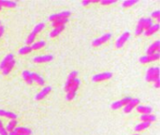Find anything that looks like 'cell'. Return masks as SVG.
<instances>
[{"label": "cell", "instance_id": "obj_39", "mask_svg": "<svg viewBox=\"0 0 160 135\" xmlns=\"http://www.w3.org/2000/svg\"><path fill=\"white\" fill-rule=\"evenodd\" d=\"M8 135H26V134H23V133H18V132H10Z\"/></svg>", "mask_w": 160, "mask_h": 135}, {"label": "cell", "instance_id": "obj_32", "mask_svg": "<svg viewBox=\"0 0 160 135\" xmlns=\"http://www.w3.org/2000/svg\"><path fill=\"white\" fill-rule=\"evenodd\" d=\"M35 39H36V36L34 35V34L30 33V35H29L28 38H27L26 43H27L28 45H32V44H33V41H34V40H35Z\"/></svg>", "mask_w": 160, "mask_h": 135}, {"label": "cell", "instance_id": "obj_16", "mask_svg": "<svg viewBox=\"0 0 160 135\" xmlns=\"http://www.w3.org/2000/svg\"><path fill=\"white\" fill-rule=\"evenodd\" d=\"M137 111L139 113H141V115H151L152 108L148 106H141V105H139V106H137Z\"/></svg>", "mask_w": 160, "mask_h": 135}, {"label": "cell", "instance_id": "obj_42", "mask_svg": "<svg viewBox=\"0 0 160 135\" xmlns=\"http://www.w3.org/2000/svg\"><path fill=\"white\" fill-rule=\"evenodd\" d=\"M1 8H2V7H1V5H0V10H1Z\"/></svg>", "mask_w": 160, "mask_h": 135}, {"label": "cell", "instance_id": "obj_24", "mask_svg": "<svg viewBox=\"0 0 160 135\" xmlns=\"http://www.w3.org/2000/svg\"><path fill=\"white\" fill-rule=\"evenodd\" d=\"M0 5L1 7L5 8H15L16 7V2L14 1H7V0H0Z\"/></svg>", "mask_w": 160, "mask_h": 135}, {"label": "cell", "instance_id": "obj_13", "mask_svg": "<svg viewBox=\"0 0 160 135\" xmlns=\"http://www.w3.org/2000/svg\"><path fill=\"white\" fill-rule=\"evenodd\" d=\"M11 60H13V54H8V56H6V57L3 59V61L1 62V64H0V70H4L6 68V66L10 63Z\"/></svg>", "mask_w": 160, "mask_h": 135}, {"label": "cell", "instance_id": "obj_19", "mask_svg": "<svg viewBox=\"0 0 160 135\" xmlns=\"http://www.w3.org/2000/svg\"><path fill=\"white\" fill-rule=\"evenodd\" d=\"M23 78L25 81V83H27L28 84H33V80H32V77H31V72L28 70H24L23 71Z\"/></svg>", "mask_w": 160, "mask_h": 135}, {"label": "cell", "instance_id": "obj_8", "mask_svg": "<svg viewBox=\"0 0 160 135\" xmlns=\"http://www.w3.org/2000/svg\"><path fill=\"white\" fill-rule=\"evenodd\" d=\"M159 49H160V41L157 40L147 50V56H152V54H154L155 53H159Z\"/></svg>", "mask_w": 160, "mask_h": 135}, {"label": "cell", "instance_id": "obj_44", "mask_svg": "<svg viewBox=\"0 0 160 135\" xmlns=\"http://www.w3.org/2000/svg\"><path fill=\"white\" fill-rule=\"evenodd\" d=\"M0 24H1V22H0Z\"/></svg>", "mask_w": 160, "mask_h": 135}, {"label": "cell", "instance_id": "obj_43", "mask_svg": "<svg viewBox=\"0 0 160 135\" xmlns=\"http://www.w3.org/2000/svg\"><path fill=\"white\" fill-rule=\"evenodd\" d=\"M134 135H139V134H134Z\"/></svg>", "mask_w": 160, "mask_h": 135}, {"label": "cell", "instance_id": "obj_3", "mask_svg": "<svg viewBox=\"0 0 160 135\" xmlns=\"http://www.w3.org/2000/svg\"><path fill=\"white\" fill-rule=\"evenodd\" d=\"M131 100H132L131 98H129V97H126V98H125L123 100H118V101H116V102H113L112 104V110H117V109H119V108L123 107V106H125V105L127 104Z\"/></svg>", "mask_w": 160, "mask_h": 135}, {"label": "cell", "instance_id": "obj_23", "mask_svg": "<svg viewBox=\"0 0 160 135\" xmlns=\"http://www.w3.org/2000/svg\"><path fill=\"white\" fill-rule=\"evenodd\" d=\"M69 22V19L67 18H61V19H56L53 21V26L56 27V26H61V25H64L65 24H66Z\"/></svg>", "mask_w": 160, "mask_h": 135}, {"label": "cell", "instance_id": "obj_41", "mask_svg": "<svg viewBox=\"0 0 160 135\" xmlns=\"http://www.w3.org/2000/svg\"><path fill=\"white\" fill-rule=\"evenodd\" d=\"M82 4L83 6H87V5H89V4H92V3H91V1H82Z\"/></svg>", "mask_w": 160, "mask_h": 135}, {"label": "cell", "instance_id": "obj_27", "mask_svg": "<svg viewBox=\"0 0 160 135\" xmlns=\"http://www.w3.org/2000/svg\"><path fill=\"white\" fill-rule=\"evenodd\" d=\"M44 45H45V41L43 40H40V41H37L36 42V43H33L30 47L32 50H39L42 47H44Z\"/></svg>", "mask_w": 160, "mask_h": 135}, {"label": "cell", "instance_id": "obj_34", "mask_svg": "<svg viewBox=\"0 0 160 135\" xmlns=\"http://www.w3.org/2000/svg\"><path fill=\"white\" fill-rule=\"evenodd\" d=\"M115 2V0H102V1H100V4L101 5H111V4H113Z\"/></svg>", "mask_w": 160, "mask_h": 135}, {"label": "cell", "instance_id": "obj_33", "mask_svg": "<svg viewBox=\"0 0 160 135\" xmlns=\"http://www.w3.org/2000/svg\"><path fill=\"white\" fill-rule=\"evenodd\" d=\"M0 135H8V132H7V130H6V129L4 128L1 119H0Z\"/></svg>", "mask_w": 160, "mask_h": 135}, {"label": "cell", "instance_id": "obj_20", "mask_svg": "<svg viewBox=\"0 0 160 135\" xmlns=\"http://www.w3.org/2000/svg\"><path fill=\"white\" fill-rule=\"evenodd\" d=\"M17 124H18V121L17 120H10V122H8V124L7 125L6 127V130H7V132H13V130L15 129V128L17 127Z\"/></svg>", "mask_w": 160, "mask_h": 135}, {"label": "cell", "instance_id": "obj_22", "mask_svg": "<svg viewBox=\"0 0 160 135\" xmlns=\"http://www.w3.org/2000/svg\"><path fill=\"white\" fill-rule=\"evenodd\" d=\"M14 65H15V60L13 59V60H11L8 64L6 66V68L4 70H2V72H3V74L4 75H8V73L10 72V70L13 69V67H14Z\"/></svg>", "mask_w": 160, "mask_h": 135}, {"label": "cell", "instance_id": "obj_4", "mask_svg": "<svg viewBox=\"0 0 160 135\" xmlns=\"http://www.w3.org/2000/svg\"><path fill=\"white\" fill-rule=\"evenodd\" d=\"M112 37V34L111 33H108V34H105V35H103L102 37L98 38V39L95 40L94 41L92 42V45L93 46H99L101 44L105 43V42H107L109 39H111Z\"/></svg>", "mask_w": 160, "mask_h": 135}, {"label": "cell", "instance_id": "obj_30", "mask_svg": "<svg viewBox=\"0 0 160 135\" xmlns=\"http://www.w3.org/2000/svg\"><path fill=\"white\" fill-rule=\"evenodd\" d=\"M136 3H138V0H126L123 3V7L124 8H127V7H130L132 5H135Z\"/></svg>", "mask_w": 160, "mask_h": 135}, {"label": "cell", "instance_id": "obj_2", "mask_svg": "<svg viewBox=\"0 0 160 135\" xmlns=\"http://www.w3.org/2000/svg\"><path fill=\"white\" fill-rule=\"evenodd\" d=\"M152 24H153V23H152V20L150 18L141 19L139 21V24L136 27V32H135V34H136V35H141V34H142L145 30H147Z\"/></svg>", "mask_w": 160, "mask_h": 135}, {"label": "cell", "instance_id": "obj_40", "mask_svg": "<svg viewBox=\"0 0 160 135\" xmlns=\"http://www.w3.org/2000/svg\"><path fill=\"white\" fill-rule=\"evenodd\" d=\"M4 26H2V25H0V38H1V36L3 35V33H4Z\"/></svg>", "mask_w": 160, "mask_h": 135}, {"label": "cell", "instance_id": "obj_10", "mask_svg": "<svg viewBox=\"0 0 160 135\" xmlns=\"http://www.w3.org/2000/svg\"><path fill=\"white\" fill-rule=\"evenodd\" d=\"M71 15V13L69 11H63L60 12V13H57V14H53L52 16L50 17V21L53 22L54 20L56 19H61V18H69V17Z\"/></svg>", "mask_w": 160, "mask_h": 135}, {"label": "cell", "instance_id": "obj_17", "mask_svg": "<svg viewBox=\"0 0 160 135\" xmlns=\"http://www.w3.org/2000/svg\"><path fill=\"white\" fill-rule=\"evenodd\" d=\"M0 116L10 118V120H15L16 118H17V116L15 115L14 113L8 112V111H4V110H0Z\"/></svg>", "mask_w": 160, "mask_h": 135}, {"label": "cell", "instance_id": "obj_15", "mask_svg": "<svg viewBox=\"0 0 160 135\" xmlns=\"http://www.w3.org/2000/svg\"><path fill=\"white\" fill-rule=\"evenodd\" d=\"M31 77H32L33 82L37 83L39 86H44V80L40 75H39L37 73H35V72H33V73L31 72Z\"/></svg>", "mask_w": 160, "mask_h": 135}, {"label": "cell", "instance_id": "obj_38", "mask_svg": "<svg viewBox=\"0 0 160 135\" xmlns=\"http://www.w3.org/2000/svg\"><path fill=\"white\" fill-rule=\"evenodd\" d=\"M140 61H141V63H142V64H146V63H149V59H148V56H141V58H140Z\"/></svg>", "mask_w": 160, "mask_h": 135}, {"label": "cell", "instance_id": "obj_1", "mask_svg": "<svg viewBox=\"0 0 160 135\" xmlns=\"http://www.w3.org/2000/svg\"><path fill=\"white\" fill-rule=\"evenodd\" d=\"M146 80L148 82H155V87H159L160 84H159V69L157 67L155 68H150V69L147 70V74H146Z\"/></svg>", "mask_w": 160, "mask_h": 135}, {"label": "cell", "instance_id": "obj_21", "mask_svg": "<svg viewBox=\"0 0 160 135\" xmlns=\"http://www.w3.org/2000/svg\"><path fill=\"white\" fill-rule=\"evenodd\" d=\"M15 132L18 133H23V134H26V135H30L32 133V132L27 128H24V127H16L15 129L13 130Z\"/></svg>", "mask_w": 160, "mask_h": 135}, {"label": "cell", "instance_id": "obj_5", "mask_svg": "<svg viewBox=\"0 0 160 135\" xmlns=\"http://www.w3.org/2000/svg\"><path fill=\"white\" fill-rule=\"evenodd\" d=\"M139 103H140V100H138V99H132V100H130L129 102L125 106V108H124V112H125V113H130L135 107L138 106Z\"/></svg>", "mask_w": 160, "mask_h": 135}, {"label": "cell", "instance_id": "obj_6", "mask_svg": "<svg viewBox=\"0 0 160 135\" xmlns=\"http://www.w3.org/2000/svg\"><path fill=\"white\" fill-rule=\"evenodd\" d=\"M129 36H130L129 32H125V33H123V35H121L119 39L117 40L116 44H115V47H116L117 49L123 47V45L125 43V41L128 40Z\"/></svg>", "mask_w": 160, "mask_h": 135}, {"label": "cell", "instance_id": "obj_12", "mask_svg": "<svg viewBox=\"0 0 160 135\" xmlns=\"http://www.w3.org/2000/svg\"><path fill=\"white\" fill-rule=\"evenodd\" d=\"M79 86H80V80H78L77 78H76L72 82V84H71L67 88H66L65 90L66 92H76V90L78 89Z\"/></svg>", "mask_w": 160, "mask_h": 135}, {"label": "cell", "instance_id": "obj_14", "mask_svg": "<svg viewBox=\"0 0 160 135\" xmlns=\"http://www.w3.org/2000/svg\"><path fill=\"white\" fill-rule=\"evenodd\" d=\"M158 29H159V24H152L151 26L147 29V30H145L143 33H144L146 36H151V35H153V34H154L155 32H157Z\"/></svg>", "mask_w": 160, "mask_h": 135}, {"label": "cell", "instance_id": "obj_28", "mask_svg": "<svg viewBox=\"0 0 160 135\" xmlns=\"http://www.w3.org/2000/svg\"><path fill=\"white\" fill-rule=\"evenodd\" d=\"M44 28V24H42V23H40V24H37L35 27H34V29H33V31L31 32L32 34H34L35 36H37V34H39L42 29Z\"/></svg>", "mask_w": 160, "mask_h": 135}, {"label": "cell", "instance_id": "obj_25", "mask_svg": "<svg viewBox=\"0 0 160 135\" xmlns=\"http://www.w3.org/2000/svg\"><path fill=\"white\" fill-rule=\"evenodd\" d=\"M141 119L142 120V122H149V123H151L152 121H155L157 117L152 115H141Z\"/></svg>", "mask_w": 160, "mask_h": 135}, {"label": "cell", "instance_id": "obj_7", "mask_svg": "<svg viewBox=\"0 0 160 135\" xmlns=\"http://www.w3.org/2000/svg\"><path fill=\"white\" fill-rule=\"evenodd\" d=\"M112 74L111 72H103L100 74H96L94 77L92 78V81L94 82H100V81H105V80H108L109 78H112Z\"/></svg>", "mask_w": 160, "mask_h": 135}, {"label": "cell", "instance_id": "obj_29", "mask_svg": "<svg viewBox=\"0 0 160 135\" xmlns=\"http://www.w3.org/2000/svg\"><path fill=\"white\" fill-rule=\"evenodd\" d=\"M31 47L30 46H24V47L23 48H21L19 50V54H29V53H31Z\"/></svg>", "mask_w": 160, "mask_h": 135}, {"label": "cell", "instance_id": "obj_26", "mask_svg": "<svg viewBox=\"0 0 160 135\" xmlns=\"http://www.w3.org/2000/svg\"><path fill=\"white\" fill-rule=\"evenodd\" d=\"M150 125H151V123H149V122H142V123L136 126L135 130H136V132H141V130L145 129L148 128V127H150Z\"/></svg>", "mask_w": 160, "mask_h": 135}, {"label": "cell", "instance_id": "obj_31", "mask_svg": "<svg viewBox=\"0 0 160 135\" xmlns=\"http://www.w3.org/2000/svg\"><path fill=\"white\" fill-rule=\"evenodd\" d=\"M148 56L149 62L155 61V60H157V59L159 58V53H155L154 54H152V56Z\"/></svg>", "mask_w": 160, "mask_h": 135}, {"label": "cell", "instance_id": "obj_11", "mask_svg": "<svg viewBox=\"0 0 160 135\" xmlns=\"http://www.w3.org/2000/svg\"><path fill=\"white\" fill-rule=\"evenodd\" d=\"M51 90H52V87L51 86H47V87H45V88H43L39 94H37V96H36V100H42V99H44V98H46V96H47L49 93L51 92Z\"/></svg>", "mask_w": 160, "mask_h": 135}, {"label": "cell", "instance_id": "obj_35", "mask_svg": "<svg viewBox=\"0 0 160 135\" xmlns=\"http://www.w3.org/2000/svg\"><path fill=\"white\" fill-rule=\"evenodd\" d=\"M75 95H76V92H67V94H66V100H73V98L75 97Z\"/></svg>", "mask_w": 160, "mask_h": 135}, {"label": "cell", "instance_id": "obj_9", "mask_svg": "<svg viewBox=\"0 0 160 135\" xmlns=\"http://www.w3.org/2000/svg\"><path fill=\"white\" fill-rule=\"evenodd\" d=\"M53 59V56L48 54V56H36L33 59V61L35 63H46L49 61H52Z\"/></svg>", "mask_w": 160, "mask_h": 135}, {"label": "cell", "instance_id": "obj_36", "mask_svg": "<svg viewBox=\"0 0 160 135\" xmlns=\"http://www.w3.org/2000/svg\"><path fill=\"white\" fill-rule=\"evenodd\" d=\"M77 75H78L77 71H72V72H70V74L69 75L67 80H74V79H76V77H77Z\"/></svg>", "mask_w": 160, "mask_h": 135}, {"label": "cell", "instance_id": "obj_18", "mask_svg": "<svg viewBox=\"0 0 160 135\" xmlns=\"http://www.w3.org/2000/svg\"><path fill=\"white\" fill-rule=\"evenodd\" d=\"M65 28V25H61V26H56V27H53V29L51 32L50 36L51 38H55L56 36H58L59 34H60L63 30H64Z\"/></svg>", "mask_w": 160, "mask_h": 135}, {"label": "cell", "instance_id": "obj_37", "mask_svg": "<svg viewBox=\"0 0 160 135\" xmlns=\"http://www.w3.org/2000/svg\"><path fill=\"white\" fill-rule=\"evenodd\" d=\"M152 17L153 18H157V23L159 22V17H160V11L159 10H157V11H154L152 13Z\"/></svg>", "mask_w": 160, "mask_h": 135}]
</instances>
